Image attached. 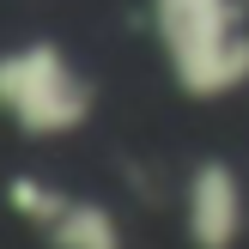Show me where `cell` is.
<instances>
[{"label":"cell","instance_id":"cell-1","mask_svg":"<svg viewBox=\"0 0 249 249\" xmlns=\"http://www.w3.org/2000/svg\"><path fill=\"white\" fill-rule=\"evenodd\" d=\"M0 104L31 128H67L85 116V85L61 49L24 43L12 55H0Z\"/></svg>","mask_w":249,"mask_h":249},{"label":"cell","instance_id":"cell-2","mask_svg":"<svg viewBox=\"0 0 249 249\" xmlns=\"http://www.w3.org/2000/svg\"><path fill=\"white\" fill-rule=\"evenodd\" d=\"M195 237H201V249H225L231 237H237V225H243V195H237V182H231V170H219V164H207L201 177H195Z\"/></svg>","mask_w":249,"mask_h":249},{"label":"cell","instance_id":"cell-3","mask_svg":"<svg viewBox=\"0 0 249 249\" xmlns=\"http://www.w3.org/2000/svg\"><path fill=\"white\" fill-rule=\"evenodd\" d=\"M61 249H122L104 207H61Z\"/></svg>","mask_w":249,"mask_h":249}]
</instances>
